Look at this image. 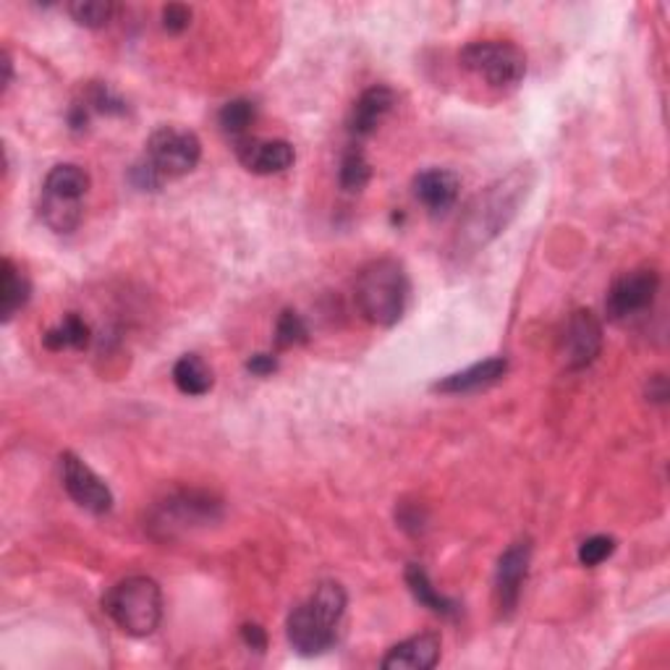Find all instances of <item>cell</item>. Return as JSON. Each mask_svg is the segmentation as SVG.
<instances>
[{
    "label": "cell",
    "instance_id": "6da1fadb",
    "mask_svg": "<svg viewBox=\"0 0 670 670\" xmlns=\"http://www.w3.org/2000/svg\"><path fill=\"white\" fill-rule=\"evenodd\" d=\"M534 179L532 165H519L502 179L493 181L490 186L482 188L479 194H474V199L461 213L456 234H453V257L466 260V257H474L487 244L498 239L519 215L529 194H532Z\"/></svg>",
    "mask_w": 670,
    "mask_h": 670
},
{
    "label": "cell",
    "instance_id": "7a4b0ae2",
    "mask_svg": "<svg viewBox=\"0 0 670 670\" xmlns=\"http://www.w3.org/2000/svg\"><path fill=\"white\" fill-rule=\"evenodd\" d=\"M346 590L338 582H323L317 590L291 610L285 620L291 647L304 658L323 655L338 639V626L346 613Z\"/></svg>",
    "mask_w": 670,
    "mask_h": 670
},
{
    "label": "cell",
    "instance_id": "3957f363",
    "mask_svg": "<svg viewBox=\"0 0 670 670\" xmlns=\"http://www.w3.org/2000/svg\"><path fill=\"white\" fill-rule=\"evenodd\" d=\"M199 158L202 142L194 131L163 126L147 142L144 158L131 168V181L142 192H160L168 181L192 173Z\"/></svg>",
    "mask_w": 670,
    "mask_h": 670
},
{
    "label": "cell",
    "instance_id": "277c9868",
    "mask_svg": "<svg viewBox=\"0 0 670 670\" xmlns=\"http://www.w3.org/2000/svg\"><path fill=\"white\" fill-rule=\"evenodd\" d=\"M409 275L393 257L367 262L354 283V299L367 323L393 327L409 304Z\"/></svg>",
    "mask_w": 670,
    "mask_h": 670
},
{
    "label": "cell",
    "instance_id": "5b68a950",
    "mask_svg": "<svg viewBox=\"0 0 670 670\" xmlns=\"http://www.w3.org/2000/svg\"><path fill=\"white\" fill-rule=\"evenodd\" d=\"M102 610L129 637H150L163 620V592L150 576L121 579L102 597Z\"/></svg>",
    "mask_w": 670,
    "mask_h": 670
},
{
    "label": "cell",
    "instance_id": "8992f818",
    "mask_svg": "<svg viewBox=\"0 0 670 670\" xmlns=\"http://www.w3.org/2000/svg\"><path fill=\"white\" fill-rule=\"evenodd\" d=\"M461 66L493 89L519 87L527 74V55L514 42L482 40L469 42L458 55Z\"/></svg>",
    "mask_w": 670,
    "mask_h": 670
},
{
    "label": "cell",
    "instance_id": "52a82bcc",
    "mask_svg": "<svg viewBox=\"0 0 670 670\" xmlns=\"http://www.w3.org/2000/svg\"><path fill=\"white\" fill-rule=\"evenodd\" d=\"M220 519V502L207 493H179L165 502H160L152 527L163 529L165 537H176L179 532L194 527H207V523Z\"/></svg>",
    "mask_w": 670,
    "mask_h": 670
},
{
    "label": "cell",
    "instance_id": "ba28073f",
    "mask_svg": "<svg viewBox=\"0 0 670 670\" xmlns=\"http://www.w3.org/2000/svg\"><path fill=\"white\" fill-rule=\"evenodd\" d=\"M658 291H660L658 270L637 268L624 272V275L613 281L610 291H607L605 299L607 317L620 323V320H628L634 317V314L649 310L655 296H658Z\"/></svg>",
    "mask_w": 670,
    "mask_h": 670
},
{
    "label": "cell",
    "instance_id": "9c48e42d",
    "mask_svg": "<svg viewBox=\"0 0 670 670\" xmlns=\"http://www.w3.org/2000/svg\"><path fill=\"white\" fill-rule=\"evenodd\" d=\"M61 479L68 498L79 508H84V511L102 516L114 508V493H110V487L97 477L87 461L79 458L72 451H66L61 456Z\"/></svg>",
    "mask_w": 670,
    "mask_h": 670
},
{
    "label": "cell",
    "instance_id": "30bf717a",
    "mask_svg": "<svg viewBox=\"0 0 670 670\" xmlns=\"http://www.w3.org/2000/svg\"><path fill=\"white\" fill-rule=\"evenodd\" d=\"M603 352V323L595 312L576 310L561 335V361L565 369H584Z\"/></svg>",
    "mask_w": 670,
    "mask_h": 670
},
{
    "label": "cell",
    "instance_id": "8fae6325",
    "mask_svg": "<svg viewBox=\"0 0 670 670\" xmlns=\"http://www.w3.org/2000/svg\"><path fill=\"white\" fill-rule=\"evenodd\" d=\"M529 563H532V542L529 540L514 542L500 555L498 569H495V597H498L502 616H511L516 605H519L521 586L529 574Z\"/></svg>",
    "mask_w": 670,
    "mask_h": 670
},
{
    "label": "cell",
    "instance_id": "7c38bea8",
    "mask_svg": "<svg viewBox=\"0 0 670 670\" xmlns=\"http://www.w3.org/2000/svg\"><path fill=\"white\" fill-rule=\"evenodd\" d=\"M236 155L249 173L272 176V173L289 171L296 160V150L285 139H241Z\"/></svg>",
    "mask_w": 670,
    "mask_h": 670
},
{
    "label": "cell",
    "instance_id": "4fadbf2b",
    "mask_svg": "<svg viewBox=\"0 0 670 670\" xmlns=\"http://www.w3.org/2000/svg\"><path fill=\"white\" fill-rule=\"evenodd\" d=\"M414 197L430 209L432 215H445L458 202L461 181L445 168H428L414 179Z\"/></svg>",
    "mask_w": 670,
    "mask_h": 670
},
{
    "label": "cell",
    "instance_id": "5bb4252c",
    "mask_svg": "<svg viewBox=\"0 0 670 670\" xmlns=\"http://www.w3.org/2000/svg\"><path fill=\"white\" fill-rule=\"evenodd\" d=\"M396 105V93L390 87H382V84H375V87L365 89L359 95V100L354 102L352 118H348V131L356 139H365L369 134H375L377 126L386 121V116L393 110Z\"/></svg>",
    "mask_w": 670,
    "mask_h": 670
},
{
    "label": "cell",
    "instance_id": "9a60e30c",
    "mask_svg": "<svg viewBox=\"0 0 670 670\" xmlns=\"http://www.w3.org/2000/svg\"><path fill=\"white\" fill-rule=\"evenodd\" d=\"M440 660V637L437 634H417L390 649L380 666L386 670H430Z\"/></svg>",
    "mask_w": 670,
    "mask_h": 670
},
{
    "label": "cell",
    "instance_id": "2e32d148",
    "mask_svg": "<svg viewBox=\"0 0 670 670\" xmlns=\"http://www.w3.org/2000/svg\"><path fill=\"white\" fill-rule=\"evenodd\" d=\"M508 372V361L506 356H493V359L477 361V365L461 369V372H453L443 380H437L432 390L437 393H472V390H482L487 386H495L502 375Z\"/></svg>",
    "mask_w": 670,
    "mask_h": 670
},
{
    "label": "cell",
    "instance_id": "e0dca14e",
    "mask_svg": "<svg viewBox=\"0 0 670 670\" xmlns=\"http://www.w3.org/2000/svg\"><path fill=\"white\" fill-rule=\"evenodd\" d=\"M30 278L17 268V262L6 257L3 264H0V317H3V323H11L24 310L26 302H30Z\"/></svg>",
    "mask_w": 670,
    "mask_h": 670
},
{
    "label": "cell",
    "instance_id": "ac0fdd59",
    "mask_svg": "<svg viewBox=\"0 0 670 670\" xmlns=\"http://www.w3.org/2000/svg\"><path fill=\"white\" fill-rule=\"evenodd\" d=\"M89 184H93V179H89V173L84 171L82 165L61 163V165H55L53 171L45 176V186H42V194H51V197L72 199V202H82L84 197H87Z\"/></svg>",
    "mask_w": 670,
    "mask_h": 670
},
{
    "label": "cell",
    "instance_id": "d6986e66",
    "mask_svg": "<svg viewBox=\"0 0 670 670\" xmlns=\"http://www.w3.org/2000/svg\"><path fill=\"white\" fill-rule=\"evenodd\" d=\"M173 382L184 396H205L213 390V369L199 359L197 354H186L173 365Z\"/></svg>",
    "mask_w": 670,
    "mask_h": 670
},
{
    "label": "cell",
    "instance_id": "ffe728a7",
    "mask_svg": "<svg viewBox=\"0 0 670 670\" xmlns=\"http://www.w3.org/2000/svg\"><path fill=\"white\" fill-rule=\"evenodd\" d=\"M40 218L45 223L53 234H74L79 228L84 218L82 202L51 197V194H42L40 199Z\"/></svg>",
    "mask_w": 670,
    "mask_h": 670
},
{
    "label": "cell",
    "instance_id": "44dd1931",
    "mask_svg": "<svg viewBox=\"0 0 670 670\" xmlns=\"http://www.w3.org/2000/svg\"><path fill=\"white\" fill-rule=\"evenodd\" d=\"M89 341H93V331L79 314H68V317H63V323L42 335V344H45L47 352H66V348L82 352V348L89 346Z\"/></svg>",
    "mask_w": 670,
    "mask_h": 670
},
{
    "label": "cell",
    "instance_id": "7402d4cb",
    "mask_svg": "<svg viewBox=\"0 0 670 670\" xmlns=\"http://www.w3.org/2000/svg\"><path fill=\"white\" fill-rule=\"evenodd\" d=\"M407 584L411 590V595H414L419 599V605L430 607L432 613H437V616H456L458 605L453 603L451 597L440 595V592L432 586L428 571L422 569V565L417 563H409L407 569Z\"/></svg>",
    "mask_w": 670,
    "mask_h": 670
},
{
    "label": "cell",
    "instance_id": "603a6c76",
    "mask_svg": "<svg viewBox=\"0 0 670 670\" xmlns=\"http://www.w3.org/2000/svg\"><path fill=\"white\" fill-rule=\"evenodd\" d=\"M369 179H372V165H369L367 155L356 144L348 147L344 158H341V168H338L341 188L348 194H359L361 188L369 184Z\"/></svg>",
    "mask_w": 670,
    "mask_h": 670
},
{
    "label": "cell",
    "instance_id": "cb8c5ba5",
    "mask_svg": "<svg viewBox=\"0 0 670 670\" xmlns=\"http://www.w3.org/2000/svg\"><path fill=\"white\" fill-rule=\"evenodd\" d=\"M68 13L79 26H87V30H102V26L110 24L114 19L116 6L110 0H74L68 3Z\"/></svg>",
    "mask_w": 670,
    "mask_h": 670
},
{
    "label": "cell",
    "instance_id": "d4e9b609",
    "mask_svg": "<svg viewBox=\"0 0 670 670\" xmlns=\"http://www.w3.org/2000/svg\"><path fill=\"white\" fill-rule=\"evenodd\" d=\"M257 118V108L251 100H230L220 108L218 123L220 129L230 137H244Z\"/></svg>",
    "mask_w": 670,
    "mask_h": 670
},
{
    "label": "cell",
    "instance_id": "484cf974",
    "mask_svg": "<svg viewBox=\"0 0 670 670\" xmlns=\"http://www.w3.org/2000/svg\"><path fill=\"white\" fill-rule=\"evenodd\" d=\"M310 338V331H306L304 320L299 317L293 310H285L275 323V344L278 348H293L299 344H306Z\"/></svg>",
    "mask_w": 670,
    "mask_h": 670
},
{
    "label": "cell",
    "instance_id": "4316f807",
    "mask_svg": "<svg viewBox=\"0 0 670 670\" xmlns=\"http://www.w3.org/2000/svg\"><path fill=\"white\" fill-rule=\"evenodd\" d=\"M613 553H616V540H613V537H607V534H595V537H590V540H584L582 544H579V563L595 569V565L605 563Z\"/></svg>",
    "mask_w": 670,
    "mask_h": 670
},
{
    "label": "cell",
    "instance_id": "83f0119b",
    "mask_svg": "<svg viewBox=\"0 0 670 670\" xmlns=\"http://www.w3.org/2000/svg\"><path fill=\"white\" fill-rule=\"evenodd\" d=\"M89 110H95V114H105V116H123L126 114V102L121 97L110 93L105 84H95L93 89H89L87 100H84Z\"/></svg>",
    "mask_w": 670,
    "mask_h": 670
},
{
    "label": "cell",
    "instance_id": "f1b7e54d",
    "mask_svg": "<svg viewBox=\"0 0 670 670\" xmlns=\"http://www.w3.org/2000/svg\"><path fill=\"white\" fill-rule=\"evenodd\" d=\"M192 24V9L184 3H171L163 9V30L171 34H181Z\"/></svg>",
    "mask_w": 670,
    "mask_h": 670
},
{
    "label": "cell",
    "instance_id": "f546056e",
    "mask_svg": "<svg viewBox=\"0 0 670 670\" xmlns=\"http://www.w3.org/2000/svg\"><path fill=\"white\" fill-rule=\"evenodd\" d=\"M247 369L251 375L257 377H268L278 369V359L272 354H255L251 359L247 361Z\"/></svg>",
    "mask_w": 670,
    "mask_h": 670
},
{
    "label": "cell",
    "instance_id": "4dcf8cb0",
    "mask_svg": "<svg viewBox=\"0 0 670 670\" xmlns=\"http://www.w3.org/2000/svg\"><path fill=\"white\" fill-rule=\"evenodd\" d=\"M241 637L251 649H257V652H262L264 647H268V637H264V631L257 624H247L241 628Z\"/></svg>",
    "mask_w": 670,
    "mask_h": 670
},
{
    "label": "cell",
    "instance_id": "1f68e13d",
    "mask_svg": "<svg viewBox=\"0 0 670 670\" xmlns=\"http://www.w3.org/2000/svg\"><path fill=\"white\" fill-rule=\"evenodd\" d=\"M11 82H13V61L9 53H3V93H9Z\"/></svg>",
    "mask_w": 670,
    "mask_h": 670
}]
</instances>
